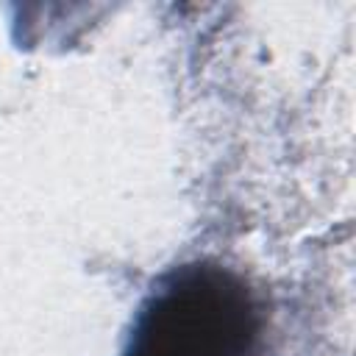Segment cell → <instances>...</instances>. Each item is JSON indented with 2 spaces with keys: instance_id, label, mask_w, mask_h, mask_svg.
<instances>
[{
  "instance_id": "obj_1",
  "label": "cell",
  "mask_w": 356,
  "mask_h": 356,
  "mask_svg": "<svg viewBox=\"0 0 356 356\" xmlns=\"http://www.w3.org/2000/svg\"><path fill=\"white\" fill-rule=\"evenodd\" d=\"M270 312L245 273L189 259L159 273L117 356H264Z\"/></svg>"
}]
</instances>
